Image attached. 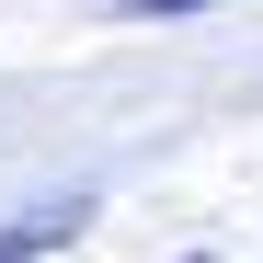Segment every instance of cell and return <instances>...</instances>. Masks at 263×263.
Returning a JSON list of instances; mask_svg holds the SVG:
<instances>
[{"mask_svg": "<svg viewBox=\"0 0 263 263\" xmlns=\"http://www.w3.org/2000/svg\"><path fill=\"white\" fill-rule=\"evenodd\" d=\"M46 240H80V206H46V217H23V229H0V263H12V252H46Z\"/></svg>", "mask_w": 263, "mask_h": 263, "instance_id": "1", "label": "cell"}, {"mask_svg": "<svg viewBox=\"0 0 263 263\" xmlns=\"http://www.w3.org/2000/svg\"><path fill=\"white\" fill-rule=\"evenodd\" d=\"M138 12H195V0H138Z\"/></svg>", "mask_w": 263, "mask_h": 263, "instance_id": "2", "label": "cell"}]
</instances>
